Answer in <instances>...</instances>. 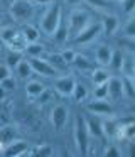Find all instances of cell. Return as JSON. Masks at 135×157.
Segmentation results:
<instances>
[{
    "instance_id": "obj_1",
    "label": "cell",
    "mask_w": 135,
    "mask_h": 157,
    "mask_svg": "<svg viewBox=\"0 0 135 157\" xmlns=\"http://www.w3.org/2000/svg\"><path fill=\"white\" fill-rule=\"evenodd\" d=\"M91 22H93V17H91V14L88 10H84V9H81V7L71 9L69 15H68V19H66L68 37L73 41V39L76 37V36L79 34L84 27H88Z\"/></svg>"
},
{
    "instance_id": "obj_2",
    "label": "cell",
    "mask_w": 135,
    "mask_h": 157,
    "mask_svg": "<svg viewBox=\"0 0 135 157\" xmlns=\"http://www.w3.org/2000/svg\"><path fill=\"white\" fill-rule=\"evenodd\" d=\"M61 17H63V5L57 2H51L46 5V10L42 12L39 19V29L44 32L46 36H51L54 32V29L57 27Z\"/></svg>"
},
{
    "instance_id": "obj_3",
    "label": "cell",
    "mask_w": 135,
    "mask_h": 157,
    "mask_svg": "<svg viewBox=\"0 0 135 157\" xmlns=\"http://www.w3.org/2000/svg\"><path fill=\"white\" fill-rule=\"evenodd\" d=\"M9 14L17 24H29L36 15V5L29 0H14L9 7Z\"/></svg>"
},
{
    "instance_id": "obj_4",
    "label": "cell",
    "mask_w": 135,
    "mask_h": 157,
    "mask_svg": "<svg viewBox=\"0 0 135 157\" xmlns=\"http://www.w3.org/2000/svg\"><path fill=\"white\" fill-rule=\"evenodd\" d=\"M73 137H74V145H76L78 154L86 155L90 150V133H88L86 123H84V117L78 115L74 120V130H73Z\"/></svg>"
},
{
    "instance_id": "obj_5",
    "label": "cell",
    "mask_w": 135,
    "mask_h": 157,
    "mask_svg": "<svg viewBox=\"0 0 135 157\" xmlns=\"http://www.w3.org/2000/svg\"><path fill=\"white\" fill-rule=\"evenodd\" d=\"M100 34H101V24L93 21L88 27H84L73 41L76 42L78 46H88V44H93V42L100 37Z\"/></svg>"
},
{
    "instance_id": "obj_6",
    "label": "cell",
    "mask_w": 135,
    "mask_h": 157,
    "mask_svg": "<svg viewBox=\"0 0 135 157\" xmlns=\"http://www.w3.org/2000/svg\"><path fill=\"white\" fill-rule=\"evenodd\" d=\"M27 61L30 63L32 73H36V75L44 76V78H56L57 76V69L44 56H40V58H29Z\"/></svg>"
},
{
    "instance_id": "obj_7",
    "label": "cell",
    "mask_w": 135,
    "mask_h": 157,
    "mask_svg": "<svg viewBox=\"0 0 135 157\" xmlns=\"http://www.w3.org/2000/svg\"><path fill=\"white\" fill-rule=\"evenodd\" d=\"M68 118H69V108L64 103H57L51 108L49 120L54 130H63L64 125L68 123Z\"/></svg>"
},
{
    "instance_id": "obj_8",
    "label": "cell",
    "mask_w": 135,
    "mask_h": 157,
    "mask_svg": "<svg viewBox=\"0 0 135 157\" xmlns=\"http://www.w3.org/2000/svg\"><path fill=\"white\" fill-rule=\"evenodd\" d=\"M88 112L93 113L94 117H113V105L110 101H106L105 98H94L93 101L88 103Z\"/></svg>"
},
{
    "instance_id": "obj_9",
    "label": "cell",
    "mask_w": 135,
    "mask_h": 157,
    "mask_svg": "<svg viewBox=\"0 0 135 157\" xmlns=\"http://www.w3.org/2000/svg\"><path fill=\"white\" fill-rule=\"evenodd\" d=\"M2 155L5 157H22V155H30L29 145L25 140L20 139H14L10 144H7L2 150Z\"/></svg>"
},
{
    "instance_id": "obj_10",
    "label": "cell",
    "mask_w": 135,
    "mask_h": 157,
    "mask_svg": "<svg viewBox=\"0 0 135 157\" xmlns=\"http://www.w3.org/2000/svg\"><path fill=\"white\" fill-rule=\"evenodd\" d=\"M74 85H76V78L73 75H63L54 79V90L61 96H71V93L74 90Z\"/></svg>"
},
{
    "instance_id": "obj_11",
    "label": "cell",
    "mask_w": 135,
    "mask_h": 157,
    "mask_svg": "<svg viewBox=\"0 0 135 157\" xmlns=\"http://www.w3.org/2000/svg\"><path fill=\"white\" fill-rule=\"evenodd\" d=\"M106 91L113 101L123 98V85H122V78L120 76H110L106 81Z\"/></svg>"
},
{
    "instance_id": "obj_12",
    "label": "cell",
    "mask_w": 135,
    "mask_h": 157,
    "mask_svg": "<svg viewBox=\"0 0 135 157\" xmlns=\"http://www.w3.org/2000/svg\"><path fill=\"white\" fill-rule=\"evenodd\" d=\"M100 24H101V32L106 34V36H113L115 32L118 31V27H120V21H118V17L113 15V14L103 15L101 21H100Z\"/></svg>"
},
{
    "instance_id": "obj_13",
    "label": "cell",
    "mask_w": 135,
    "mask_h": 157,
    "mask_svg": "<svg viewBox=\"0 0 135 157\" xmlns=\"http://www.w3.org/2000/svg\"><path fill=\"white\" fill-rule=\"evenodd\" d=\"M111 52H113V48L110 44H100L94 51V63L98 66H103L106 68L110 64V58H111Z\"/></svg>"
},
{
    "instance_id": "obj_14",
    "label": "cell",
    "mask_w": 135,
    "mask_h": 157,
    "mask_svg": "<svg viewBox=\"0 0 135 157\" xmlns=\"http://www.w3.org/2000/svg\"><path fill=\"white\" fill-rule=\"evenodd\" d=\"M14 139H17V127L14 125V123L0 127V154H2L3 147H5L7 144H10Z\"/></svg>"
},
{
    "instance_id": "obj_15",
    "label": "cell",
    "mask_w": 135,
    "mask_h": 157,
    "mask_svg": "<svg viewBox=\"0 0 135 157\" xmlns=\"http://www.w3.org/2000/svg\"><path fill=\"white\" fill-rule=\"evenodd\" d=\"M46 90V85L39 79H25V95L30 100H36Z\"/></svg>"
},
{
    "instance_id": "obj_16",
    "label": "cell",
    "mask_w": 135,
    "mask_h": 157,
    "mask_svg": "<svg viewBox=\"0 0 135 157\" xmlns=\"http://www.w3.org/2000/svg\"><path fill=\"white\" fill-rule=\"evenodd\" d=\"M84 123H86V128L90 137H94V139H101L103 137V127H101V122L96 118V117H84Z\"/></svg>"
},
{
    "instance_id": "obj_17",
    "label": "cell",
    "mask_w": 135,
    "mask_h": 157,
    "mask_svg": "<svg viewBox=\"0 0 135 157\" xmlns=\"http://www.w3.org/2000/svg\"><path fill=\"white\" fill-rule=\"evenodd\" d=\"M20 36L24 37L25 44H30V42H37L40 37V31L32 24H24L22 31H20Z\"/></svg>"
},
{
    "instance_id": "obj_18",
    "label": "cell",
    "mask_w": 135,
    "mask_h": 157,
    "mask_svg": "<svg viewBox=\"0 0 135 157\" xmlns=\"http://www.w3.org/2000/svg\"><path fill=\"white\" fill-rule=\"evenodd\" d=\"M120 71L123 73V76H135V59H133V52H123V61H122V68Z\"/></svg>"
},
{
    "instance_id": "obj_19",
    "label": "cell",
    "mask_w": 135,
    "mask_h": 157,
    "mask_svg": "<svg viewBox=\"0 0 135 157\" xmlns=\"http://www.w3.org/2000/svg\"><path fill=\"white\" fill-rule=\"evenodd\" d=\"M51 37L54 39V41L57 42V44H63V42H66L68 39V24H66V19L61 17L59 24H57V27L54 29V32L51 34Z\"/></svg>"
},
{
    "instance_id": "obj_20",
    "label": "cell",
    "mask_w": 135,
    "mask_h": 157,
    "mask_svg": "<svg viewBox=\"0 0 135 157\" xmlns=\"http://www.w3.org/2000/svg\"><path fill=\"white\" fill-rule=\"evenodd\" d=\"M73 66L78 69V71H91V69L94 68L93 61H91V59L88 58V56L79 54V52H76V56H74Z\"/></svg>"
},
{
    "instance_id": "obj_21",
    "label": "cell",
    "mask_w": 135,
    "mask_h": 157,
    "mask_svg": "<svg viewBox=\"0 0 135 157\" xmlns=\"http://www.w3.org/2000/svg\"><path fill=\"white\" fill-rule=\"evenodd\" d=\"M71 96H73V100H74L76 103H83V101H86V98L90 96V90H88V86L84 85V83L76 81V85H74V90H73V93H71Z\"/></svg>"
},
{
    "instance_id": "obj_22",
    "label": "cell",
    "mask_w": 135,
    "mask_h": 157,
    "mask_svg": "<svg viewBox=\"0 0 135 157\" xmlns=\"http://www.w3.org/2000/svg\"><path fill=\"white\" fill-rule=\"evenodd\" d=\"M24 52H27V56L29 58H40V56L46 54V46L42 44V42H30V44H25V49H24Z\"/></svg>"
},
{
    "instance_id": "obj_23",
    "label": "cell",
    "mask_w": 135,
    "mask_h": 157,
    "mask_svg": "<svg viewBox=\"0 0 135 157\" xmlns=\"http://www.w3.org/2000/svg\"><path fill=\"white\" fill-rule=\"evenodd\" d=\"M110 76H111L110 71H108L106 68H103V66L91 69V81H93V85H101V83H106Z\"/></svg>"
},
{
    "instance_id": "obj_24",
    "label": "cell",
    "mask_w": 135,
    "mask_h": 157,
    "mask_svg": "<svg viewBox=\"0 0 135 157\" xmlns=\"http://www.w3.org/2000/svg\"><path fill=\"white\" fill-rule=\"evenodd\" d=\"M20 36V31L17 27H14V25H5V27L0 29V39H2L3 44H9V42H12L15 37H19Z\"/></svg>"
},
{
    "instance_id": "obj_25",
    "label": "cell",
    "mask_w": 135,
    "mask_h": 157,
    "mask_svg": "<svg viewBox=\"0 0 135 157\" xmlns=\"http://www.w3.org/2000/svg\"><path fill=\"white\" fill-rule=\"evenodd\" d=\"M15 73L19 79H29L32 76V68H30V63L27 59H22L19 64L15 66Z\"/></svg>"
},
{
    "instance_id": "obj_26",
    "label": "cell",
    "mask_w": 135,
    "mask_h": 157,
    "mask_svg": "<svg viewBox=\"0 0 135 157\" xmlns=\"http://www.w3.org/2000/svg\"><path fill=\"white\" fill-rule=\"evenodd\" d=\"M122 85H123V98L132 100L135 96V78L122 76Z\"/></svg>"
},
{
    "instance_id": "obj_27",
    "label": "cell",
    "mask_w": 135,
    "mask_h": 157,
    "mask_svg": "<svg viewBox=\"0 0 135 157\" xmlns=\"http://www.w3.org/2000/svg\"><path fill=\"white\" fill-rule=\"evenodd\" d=\"M122 36L125 39H135V15L130 14L127 19V22L123 24V29H122Z\"/></svg>"
},
{
    "instance_id": "obj_28",
    "label": "cell",
    "mask_w": 135,
    "mask_h": 157,
    "mask_svg": "<svg viewBox=\"0 0 135 157\" xmlns=\"http://www.w3.org/2000/svg\"><path fill=\"white\" fill-rule=\"evenodd\" d=\"M22 54L24 52L19 51H12V49H7V54H5V64L9 66L10 69H15V66L22 61Z\"/></svg>"
},
{
    "instance_id": "obj_29",
    "label": "cell",
    "mask_w": 135,
    "mask_h": 157,
    "mask_svg": "<svg viewBox=\"0 0 135 157\" xmlns=\"http://www.w3.org/2000/svg\"><path fill=\"white\" fill-rule=\"evenodd\" d=\"M122 61H123V51H120V49H113L108 68H111L113 71H120V68H122Z\"/></svg>"
},
{
    "instance_id": "obj_30",
    "label": "cell",
    "mask_w": 135,
    "mask_h": 157,
    "mask_svg": "<svg viewBox=\"0 0 135 157\" xmlns=\"http://www.w3.org/2000/svg\"><path fill=\"white\" fill-rule=\"evenodd\" d=\"M101 127H103V135L113 139L115 133H117V128H118V123L113 122V120H106V122H101Z\"/></svg>"
},
{
    "instance_id": "obj_31",
    "label": "cell",
    "mask_w": 135,
    "mask_h": 157,
    "mask_svg": "<svg viewBox=\"0 0 135 157\" xmlns=\"http://www.w3.org/2000/svg\"><path fill=\"white\" fill-rule=\"evenodd\" d=\"M46 59L57 69V71H59V68H64V66H66V63H64L63 58H61V52H49Z\"/></svg>"
},
{
    "instance_id": "obj_32",
    "label": "cell",
    "mask_w": 135,
    "mask_h": 157,
    "mask_svg": "<svg viewBox=\"0 0 135 157\" xmlns=\"http://www.w3.org/2000/svg\"><path fill=\"white\" fill-rule=\"evenodd\" d=\"M0 86H2L7 93H12L17 90V79L10 75V76H7V78H3L2 81H0Z\"/></svg>"
},
{
    "instance_id": "obj_33",
    "label": "cell",
    "mask_w": 135,
    "mask_h": 157,
    "mask_svg": "<svg viewBox=\"0 0 135 157\" xmlns=\"http://www.w3.org/2000/svg\"><path fill=\"white\" fill-rule=\"evenodd\" d=\"M54 154V149L51 145H39L34 150H30V155H40V157H49Z\"/></svg>"
},
{
    "instance_id": "obj_34",
    "label": "cell",
    "mask_w": 135,
    "mask_h": 157,
    "mask_svg": "<svg viewBox=\"0 0 135 157\" xmlns=\"http://www.w3.org/2000/svg\"><path fill=\"white\" fill-rule=\"evenodd\" d=\"M103 155L105 157H122V155H123V150H122L117 144H110V145L105 147Z\"/></svg>"
},
{
    "instance_id": "obj_35",
    "label": "cell",
    "mask_w": 135,
    "mask_h": 157,
    "mask_svg": "<svg viewBox=\"0 0 135 157\" xmlns=\"http://www.w3.org/2000/svg\"><path fill=\"white\" fill-rule=\"evenodd\" d=\"M83 4L90 5L91 9H96V10H105L108 7V0H83Z\"/></svg>"
},
{
    "instance_id": "obj_36",
    "label": "cell",
    "mask_w": 135,
    "mask_h": 157,
    "mask_svg": "<svg viewBox=\"0 0 135 157\" xmlns=\"http://www.w3.org/2000/svg\"><path fill=\"white\" fill-rule=\"evenodd\" d=\"M93 98H108L106 83H101V85H94V90H93Z\"/></svg>"
},
{
    "instance_id": "obj_37",
    "label": "cell",
    "mask_w": 135,
    "mask_h": 157,
    "mask_svg": "<svg viewBox=\"0 0 135 157\" xmlns=\"http://www.w3.org/2000/svg\"><path fill=\"white\" fill-rule=\"evenodd\" d=\"M74 56H76V51H74V49H64V51L61 52V58H63V61L66 63V66L73 64Z\"/></svg>"
},
{
    "instance_id": "obj_38",
    "label": "cell",
    "mask_w": 135,
    "mask_h": 157,
    "mask_svg": "<svg viewBox=\"0 0 135 157\" xmlns=\"http://www.w3.org/2000/svg\"><path fill=\"white\" fill-rule=\"evenodd\" d=\"M122 10L127 15L135 12V0H122Z\"/></svg>"
},
{
    "instance_id": "obj_39",
    "label": "cell",
    "mask_w": 135,
    "mask_h": 157,
    "mask_svg": "<svg viewBox=\"0 0 135 157\" xmlns=\"http://www.w3.org/2000/svg\"><path fill=\"white\" fill-rule=\"evenodd\" d=\"M10 75H12V69H10L5 63H0V81H2L3 78H7V76H10Z\"/></svg>"
},
{
    "instance_id": "obj_40",
    "label": "cell",
    "mask_w": 135,
    "mask_h": 157,
    "mask_svg": "<svg viewBox=\"0 0 135 157\" xmlns=\"http://www.w3.org/2000/svg\"><path fill=\"white\" fill-rule=\"evenodd\" d=\"M49 98H51V91H49V90H44V91L42 93H40V95L39 96H37V103H40V105H42V103H46V101H49Z\"/></svg>"
},
{
    "instance_id": "obj_41",
    "label": "cell",
    "mask_w": 135,
    "mask_h": 157,
    "mask_svg": "<svg viewBox=\"0 0 135 157\" xmlns=\"http://www.w3.org/2000/svg\"><path fill=\"white\" fill-rule=\"evenodd\" d=\"M63 2L68 5V7H71V9L81 7V4H83V0H63Z\"/></svg>"
},
{
    "instance_id": "obj_42",
    "label": "cell",
    "mask_w": 135,
    "mask_h": 157,
    "mask_svg": "<svg viewBox=\"0 0 135 157\" xmlns=\"http://www.w3.org/2000/svg\"><path fill=\"white\" fill-rule=\"evenodd\" d=\"M29 2H32L34 5H40V7H46L47 4H51V2H52V0H29Z\"/></svg>"
},
{
    "instance_id": "obj_43",
    "label": "cell",
    "mask_w": 135,
    "mask_h": 157,
    "mask_svg": "<svg viewBox=\"0 0 135 157\" xmlns=\"http://www.w3.org/2000/svg\"><path fill=\"white\" fill-rule=\"evenodd\" d=\"M5 98H7V91L2 88V86H0V101H3Z\"/></svg>"
},
{
    "instance_id": "obj_44",
    "label": "cell",
    "mask_w": 135,
    "mask_h": 157,
    "mask_svg": "<svg viewBox=\"0 0 135 157\" xmlns=\"http://www.w3.org/2000/svg\"><path fill=\"white\" fill-rule=\"evenodd\" d=\"M113 2H122V0H113Z\"/></svg>"
},
{
    "instance_id": "obj_45",
    "label": "cell",
    "mask_w": 135,
    "mask_h": 157,
    "mask_svg": "<svg viewBox=\"0 0 135 157\" xmlns=\"http://www.w3.org/2000/svg\"><path fill=\"white\" fill-rule=\"evenodd\" d=\"M0 51H2V48H0Z\"/></svg>"
}]
</instances>
